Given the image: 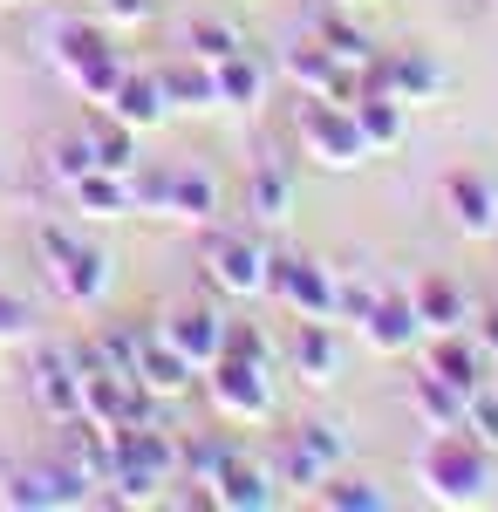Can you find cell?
Here are the masks:
<instances>
[{"mask_svg":"<svg viewBox=\"0 0 498 512\" xmlns=\"http://www.w3.org/2000/svg\"><path fill=\"white\" fill-rule=\"evenodd\" d=\"M110 21H123V28H137V21H151V0H96Z\"/></svg>","mask_w":498,"mask_h":512,"instance_id":"cell-39","label":"cell"},{"mask_svg":"<svg viewBox=\"0 0 498 512\" xmlns=\"http://www.w3.org/2000/svg\"><path fill=\"white\" fill-rule=\"evenodd\" d=\"M287 76L301 82L307 96H321V89H328V76H335V55H328L321 41H301V48L287 55Z\"/></svg>","mask_w":498,"mask_h":512,"instance_id":"cell-30","label":"cell"},{"mask_svg":"<svg viewBox=\"0 0 498 512\" xmlns=\"http://www.w3.org/2000/svg\"><path fill=\"white\" fill-rule=\"evenodd\" d=\"M137 198H144V212L185 219V226H212V212H219V185H212L205 171H171V178H157V185L137 178Z\"/></svg>","mask_w":498,"mask_h":512,"instance_id":"cell-8","label":"cell"},{"mask_svg":"<svg viewBox=\"0 0 498 512\" xmlns=\"http://www.w3.org/2000/svg\"><path fill=\"white\" fill-rule=\"evenodd\" d=\"M157 89H164V103L171 110H219V89H212V62H171V69H157Z\"/></svg>","mask_w":498,"mask_h":512,"instance_id":"cell-21","label":"cell"},{"mask_svg":"<svg viewBox=\"0 0 498 512\" xmlns=\"http://www.w3.org/2000/svg\"><path fill=\"white\" fill-rule=\"evenodd\" d=\"M226 458H239V444H232L226 431H198V437H185V444H178V478H192V485H212Z\"/></svg>","mask_w":498,"mask_h":512,"instance_id":"cell-24","label":"cell"},{"mask_svg":"<svg viewBox=\"0 0 498 512\" xmlns=\"http://www.w3.org/2000/svg\"><path fill=\"white\" fill-rule=\"evenodd\" d=\"M362 342L376 355H410L423 342V321L410 308V294H376V308L362 315Z\"/></svg>","mask_w":498,"mask_h":512,"instance_id":"cell-12","label":"cell"},{"mask_svg":"<svg viewBox=\"0 0 498 512\" xmlns=\"http://www.w3.org/2000/svg\"><path fill=\"white\" fill-rule=\"evenodd\" d=\"M205 499H212V506H226V512H273V506H280V478L239 451V458L219 465V478L205 485Z\"/></svg>","mask_w":498,"mask_h":512,"instance_id":"cell-9","label":"cell"},{"mask_svg":"<svg viewBox=\"0 0 498 512\" xmlns=\"http://www.w3.org/2000/svg\"><path fill=\"white\" fill-rule=\"evenodd\" d=\"M287 205H294L287 171H280V164H260V171H253V185H246V212H253L260 226H280V219H287Z\"/></svg>","mask_w":498,"mask_h":512,"instance_id":"cell-26","label":"cell"},{"mask_svg":"<svg viewBox=\"0 0 498 512\" xmlns=\"http://www.w3.org/2000/svg\"><path fill=\"white\" fill-rule=\"evenodd\" d=\"M485 362H492V355L478 349V335L458 328V335H437V349H430L423 369H437V376H444V383H458V390H485Z\"/></svg>","mask_w":498,"mask_h":512,"instance_id":"cell-19","label":"cell"},{"mask_svg":"<svg viewBox=\"0 0 498 512\" xmlns=\"http://www.w3.org/2000/svg\"><path fill=\"white\" fill-rule=\"evenodd\" d=\"M123 69H130V62H123V55H116V48H103V55H96V62H82L76 76V96L82 103H96V110H103V103H110L116 96V82H123Z\"/></svg>","mask_w":498,"mask_h":512,"instance_id":"cell-29","label":"cell"},{"mask_svg":"<svg viewBox=\"0 0 498 512\" xmlns=\"http://www.w3.org/2000/svg\"><path fill=\"white\" fill-rule=\"evenodd\" d=\"M287 362H294V376L314 383V390L335 383V376H342V342H335V328H328V321H301L294 342H287Z\"/></svg>","mask_w":498,"mask_h":512,"instance_id":"cell-16","label":"cell"},{"mask_svg":"<svg viewBox=\"0 0 498 512\" xmlns=\"http://www.w3.org/2000/svg\"><path fill=\"white\" fill-rule=\"evenodd\" d=\"M219 355H246V362H273L267 335H260L253 321H226V349H219Z\"/></svg>","mask_w":498,"mask_h":512,"instance_id":"cell-36","label":"cell"},{"mask_svg":"<svg viewBox=\"0 0 498 512\" xmlns=\"http://www.w3.org/2000/svg\"><path fill=\"white\" fill-rule=\"evenodd\" d=\"M185 41H192L198 62H226V55H239V35H232L226 21H212V14H198L192 28H185Z\"/></svg>","mask_w":498,"mask_h":512,"instance_id":"cell-31","label":"cell"},{"mask_svg":"<svg viewBox=\"0 0 498 512\" xmlns=\"http://www.w3.org/2000/svg\"><path fill=\"white\" fill-rule=\"evenodd\" d=\"M157 335L185 355L192 369H212V362H219V349H226V321L212 315V308H178V315L164 321Z\"/></svg>","mask_w":498,"mask_h":512,"instance_id":"cell-14","label":"cell"},{"mask_svg":"<svg viewBox=\"0 0 498 512\" xmlns=\"http://www.w3.org/2000/svg\"><path fill=\"white\" fill-rule=\"evenodd\" d=\"M48 41H55L62 76H76L82 62H96L103 48H116V35H110V28H96V21H55V28H48Z\"/></svg>","mask_w":498,"mask_h":512,"instance_id":"cell-23","label":"cell"},{"mask_svg":"<svg viewBox=\"0 0 498 512\" xmlns=\"http://www.w3.org/2000/svg\"><path fill=\"white\" fill-rule=\"evenodd\" d=\"M7 7H14V0H7Z\"/></svg>","mask_w":498,"mask_h":512,"instance_id":"cell-42","label":"cell"},{"mask_svg":"<svg viewBox=\"0 0 498 512\" xmlns=\"http://www.w3.org/2000/svg\"><path fill=\"white\" fill-rule=\"evenodd\" d=\"M301 144H307V158L328 164V171L369 164V137L355 123V103H335V96H307L301 103Z\"/></svg>","mask_w":498,"mask_h":512,"instance_id":"cell-3","label":"cell"},{"mask_svg":"<svg viewBox=\"0 0 498 512\" xmlns=\"http://www.w3.org/2000/svg\"><path fill=\"white\" fill-rule=\"evenodd\" d=\"M76 205L89 219H123V212H144V198H137V171H89L69 185Z\"/></svg>","mask_w":498,"mask_h":512,"instance_id":"cell-17","label":"cell"},{"mask_svg":"<svg viewBox=\"0 0 498 512\" xmlns=\"http://www.w3.org/2000/svg\"><path fill=\"white\" fill-rule=\"evenodd\" d=\"M116 123H130V130H157V123L171 117V103H164V89H157V69H123L116 82V96L103 103Z\"/></svg>","mask_w":498,"mask_h":512,"instance_id":"cell-15","label":"cell"},{"mask_svg":"<svg viewBox=\"0 0 498 512\" xmlns=\"http://www.w3.org/2000/svg\"><path fill=\"white\" fill-rule=\"evenodd\" d=\"M464 431L478 437L485 451L498 444V390H492V383H485V390H471V410H464Z\"/></svg>","mask_w":498,"mask_h":512,"instance_id":"cell-35","label":"cell"},{"mask_svg":"<svg viewBox=\"0 0 498 512\" xmlns=\"http://www.w3.org/2000/svg\"><path fill=\"white\" fill-rule=\"evenodd\" d=\"M212 89H219L226 110H253V103L267 96V69L239 48V55H226V62H212Z\"/></svg>","mask_w":498,"mask_h":512,"instance_id":"cell-22","label":"cell"},{"mask_svg":"<svg viewBox=\"0 0 498 512\" xmlns=\"http://www.w3.org/2000/svg\"><path fill=\"white\" fill-rule=\"evenodd\" d=\"M314 499H321L328 512H389V492L362 485V478H335V472L314 485Z\"/></svg>","mask_w":498,"mask_h":512,"instance_id":"cell-28","label":"cell"},{"mask_svg":"<svg viewBox=\"0 0 498 512\" xmlns=\"http://www.w3.org/2000/svg\"><path fill=\"white\" fill-rule=\"evenodd\" d=\"M89 499L96 492H89V478L76 465H21L0 485V506H14V512H62V506H89Z\"/></svg>","mask_w":498,"mask_h":512,"instance_id":"cell-6","label":"cell"},{"mask_svg":"<svg viewBox=\"0 0 498 512\" xmlns=\"http://www.w3.org/2000/svg\"><path fill=\"white\" fill-rule=\"evenodd\" d=\"M417 472H423V492L437 506H485L492 499V451L464 431V424L458 431H430Z\"/></svg>","mask_w":498,"mask_h":512,"instance_id":"cell-1","label":"cell"},{"mask_svg":"<svg viewBox=\"0 0 498 512\" xmlns=\"http://www.w3.org/2000/svg\"><path fill=\"white\" fill-rule=\"evenodd\" d=\"M294 444H301V451L314 458V465H321V472H335V465L348 458V437H342V424H301V437H294Z\"/></svg>","mask_w":498,"mask_h":512,"instance_id":"cell-32","label":"cell"},{"mask_svg":"<svg viewBox=\"0 0 498 512\" xmlns=\"http://www.w3.org/2000/svg\"><path fill=\"white\" fill-rule=\"evenodd\" d=\"M410 396H417V417L430 424V431H458L464 410H471V390H458V383H444L437 369H417V383H410Z\"/></svg>","mask_w":498,"mask_h":512,"instance_id":"cell-20","label":"cell"},{"mask_svg":"<svg viewBox=\"0 0 498 512\" xmlns=\"http://www.w3.org/2000/svg\"><path fill=\"white\" fill-rule=\"evenodd\" d=\"M280 472L294 478V485H321V478H328V472H321V465H314V458H307V451H301V444H294V451H287V458L273 465V478H280Z\"/></svg>","mask_w":498,"mask_h":512,"instance_id":"cell-38","label":"cell"},{"mask_svg":"<svg viewBox=\"0 0 498 512\" xmlns=\"http://www.w3.org/2000/svg\"><path fill=\"white\" fill-rule=\"evenodd\" d=\"M369 308H376V287H362V280H335V321H355V328H362Z\"/></svg>","mask_w":498,"mask_h":512,"instance_id":"cell-37","label":"cell"},{"mask_svg":"<svg viewBox=\"0 0 498 512\" xmlns=\"http://www.w3.org/2000/svg\"><path fill=\"white\" fill-rule=\"evenodd\" d=\"M321 48H328V55L342 62V69H369V62H376V41L362 35V28H342V21H335V28L321 35Z\"/></svg>","mask_w":498,"mask_h":512,"instance_id":"cell-33","label":"cell"},{"mask_svg":"<svg viewBox=\"0 0 498 512\" xmlns=\"http://www.w3.org/2000/svg\"><path fill=\"white\" fill-rule=\"evenodd\" d=\"M410 308H417L423 335H458V328H471V301H464V287L451 274H423L410 287Z\"/></svg>","mask_w":498,"mask_h":512,"instance_id":"cell-13","label":"cell"},{"mask_svg":"<svg viewBox=\"0 0 498 512\" xmlns=\"http://www.w3.org/2000/svg\"><path fill=\"white\" fill-rule=\"evenodd\" d=\"M192 376H198V369L171 349L164 335H144V349H137V390H151L157 403H164V396H185V390H192Z\"/></svg>","mask_w":498,"mask_h":512,"instance_id":"cell-18","label":"cell"},{"mask_svg":"<svg viewBox=\"0 0 498 512\" xmlns=\"http://www.w3.org/2000/svg\"><path fill=\"white\" fill-rule=\"evenodd\" d=\"M41 260H48V280H55V294H62L69 308H103V301H110L116 267H110L103 246L62 233V226H41Z\"/></svg>","mask_w":498,"mask_h":512,"instance_id":"cell-2","label":"cell"},{"mask_svg":"<svg viewBox=\"0 0 498 512\" xmlns=\"http://www.w3.org/2000/svg\"><path fill=\"white\" fill-rule=\"evenodd\" d=\"M205 287L226 294V301L267 294V246L246 233H212L205 239Z\"/></svg>","mask_w":498,"mask_h":512,"instance_id":"cell-5","label":"cell"},{"mask_svg":"<svg viewBox=\"0 0 498 512\" xmlns=\"http://www.w3.org/2000/svg\"><path fill=\"white\" fill-rule=\"evenodd\" d=\"M35 403L41 417H55V424H69V417H82V362L69 349H41L35 355Z\"/></svg>","mask_w":498,"mask_h":512,"instance_id":"cell-10","label":"cell"},{"mask_svg":"<svg viewBox=\"0 0 498 512\" xmlns=\"http://www.w3.org/2000/svg\"><path fill=\"white\" fill-rule=\"evenodd\" d=\"M205 390L219 403L226 424H267L273 417V383H267V362H246V355H219L205 369Z\"/></svg>","mask_w":498,"mask_h":512,"instance_id":"cell-4","label":"cell"},{"mask_svg":"<svg viewBox=\"0 0 498 512\" xmlns=\"http://www.w3.org/2000/svg\"><path fill=\"white\" fill-rule=\"evenodd\" d=\"M444 212L458 219L464 239H498V185L478 171H451L444 178Z\"/></svg>","mask_w":498,"mask_h":512,"instance_id":"cell-11","label":"cell"},{"mask_svg":"<svg viewBox=\"0 0 498 512\" xmlns=\"http://www.w3.org/2000/svg\"><path fill=\"white\" fill-rule=\"evenodd\" d=\"M267 294H280L301 321H335V274L294 260V253H267Z\"/></svg>","mask_w":498,"mask_h":512,"instance_id":"cell-7","label":"cell"},{"mask_svg":"<svg viewBox=\"0 0 498 512\" xmlns=\"http://www.w3.org/2000/svg\"><path fill=\"white\" fill-rule=\"evenodd\" d=\"M21 328H28V308H21L14 294H0V342H7V335H21Z\"/></svg>","mask_w":498,"mask_h":512,"instance_id":"cell-40","label":"cell"},{"mask_svg":"<svg viewBox=\"0 0 498 512\" xmlns=\"http://www.w3.org/2000/svg\"><path fill=\"white\" fill-rule=\"evenodd\" d=\"M48 164H55V178H62V185H76V178L96 171V144H89V137H55Z\"/></svg>","mask_w":498,"mask_h":512,"instance_id":"cell-34","label":"cell"},{"mask_svg":"<svg viewBox=\"0 0 498 512\" xmlns=\"http://www.w3.org/2000/svg\"><path fill=\"white\" fill-rule=\"evenodd\" d=\"M355 123H362V137H369V151H389V144H403V103H396V96H376V89H362V96H355Z\"/></svg>","mask_w":498,"mask_h":512,"instance_id":"cell-25","label":"cell"},{"mask_svg":"<svg viewBox=\"0 0 498 512\" xmlns=\"http://www.w3.org/2000/svg\"><path fill=\"white\" fill-rule=\"evenodd\" d=\"M89 144H96V171H137V130L116 117L89 123Z\"/></svg>","mask_w":498,"mask_h":512,"instance_id":"cell-27","label":"cell"},{"mask_svg":"<svg viewBox=\"0 0 498 512\" xmlns=\"http://www.w3.org/2000/svg\"><path fill=\"white\" fill-rule=\"evenodd\" d=\"M471 335H478V349L498 362V308H492V315H471Z\"/></svg>","mask_w":498,"mask_h":512,"instance_id":"cell-41","label":"cell"}]
</instances>
